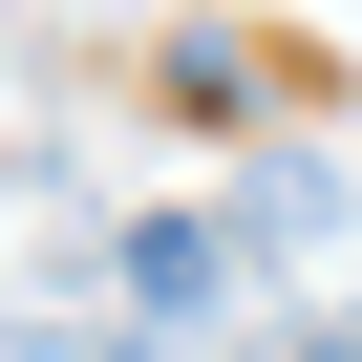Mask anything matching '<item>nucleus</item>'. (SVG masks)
I'll return each mask as SVG.
<instances>
[{"mask_svg": "<svg viewBox=\"0 0 362 362\" xmlns=\"http://www.w3.org/2000/svg\"><path fill=\"white\" fill-rule=\"evenodd\" d=\"M235 256H256V235H214V214H149V235H128V320H214V298H235Z\"/></svg>", "mask_w": 362, "mask_h": 362, "instance_id": "obj_1", "label": "nucleus"}, {"mask_svg": "<svg viewBox=\"0 0 362 362\" xmlns=\"http://www.w3.org/2000/svg\"><path fill=\"white\" fill-rule=\"evenodd\" d=\"M298 362H362V320H341V341H298Z\"/></svg>", "mask_w": 362, "mask_h": 362, "instance_id": "obj_2", "label": "nucleus"}]
</instances>
